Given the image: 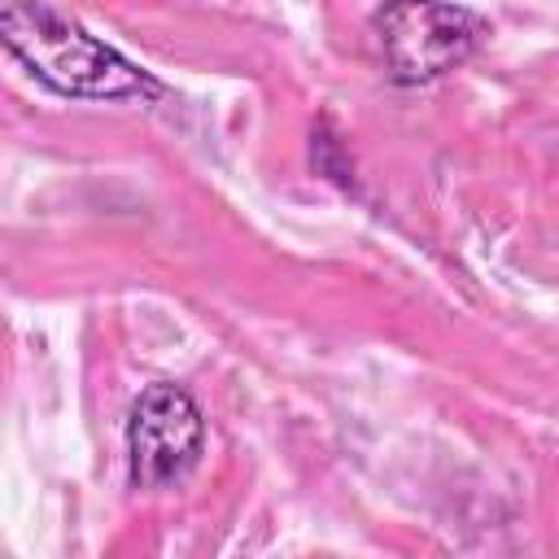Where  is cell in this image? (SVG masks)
<instances>
[{
	"mask_svg": "<svg viewBox=\"0 0 559 559\" xmlns=\"http://www.w3.org/2000/svg\"><path fill=\"white\" fill-rule=\"evenodd\" d=\"M0 44L48 92L66 100H157L162 83L127 61L79 22L61 17L44 0H9L0 13Z\"/></svg>",
	"mask_w": 559,
	"mask_h": 559,
	"instance_id": "6da1fadb",
	"label": "cell"
},
{
	"mask_svg": "<svg viewBox=\"0 0 559 559\" xmlns=\"http://www.w3.org/2000/svg\"><path fill=\"white\" fill-rule=\"evenodd\" d=\"M367 31L389 83L397 87L445 79L489 39V22L454 0H380Z\"/></svg>",
	"mask_w": 559,
	"mask_h": 559,
	"instance_id": "7a4b0ae2",
	"label": "cell"
},
{
	"mask_svg": "<svg viewBox=\"0 0 559 559\" xmlns=\"http://www.w3.org/2000/svg\"><path fill=\"white\" fill-rule=\"evenodd\" d=\"M205 454V415L183 384L157 380L127 411V480L144 493L183 485Z\"/></svg>",
	"mask_w": 559,
	"mask_h": 559,
	"instance_id": "3957f363",
	"label": "cell"
},
{
	"mask_svg": "<svg viewBox=\"0 0 559 559\" xmlns=\"http://www.w3.org/2000/svg\"><path fill=\"white\" fill-rule=\"evenodd\" d=\"M310 166H314V175H323L328 183H336V188H354V162H349V153H345V144L332 135V122L328 118H319L314 122V131H310Z\"/></svg>",
	"mask_w": 559,
	"mask_h": 559,
	"instance_id": "277c9868",
	"label": "cell"
}]
</instances>
